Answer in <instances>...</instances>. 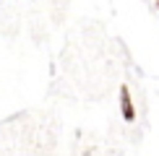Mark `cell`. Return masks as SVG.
Segmentation results:
<instances>
[{"mask_svg":"<svg viewBox=\"0 0 159 156\" xmlns=\"http://www.w3.org/2000/svg\"><path fill=\"white\" fill-rule=\"evenodd\" d=\"M120 115H123L125 122L136 120V107H133V96H130V86L128 83L120 86Z\"/></svg>","mask_w":159,"mask_h":156,"instance_id":"1","label":"cell"},{"mask_svg":"<svg viewBox=\"0 0 159 156\" xmlns=\"http://www.w3.org/2000/svg\"><path fill=\"white\" fill-rule=\"evenodd\" d=\"M154 5H157V11H159V0H157V3H154Z\"/></svg>","mask_w":159,"mask_h":156,"instance_id":"2","label":"cell"}]
</instances>
